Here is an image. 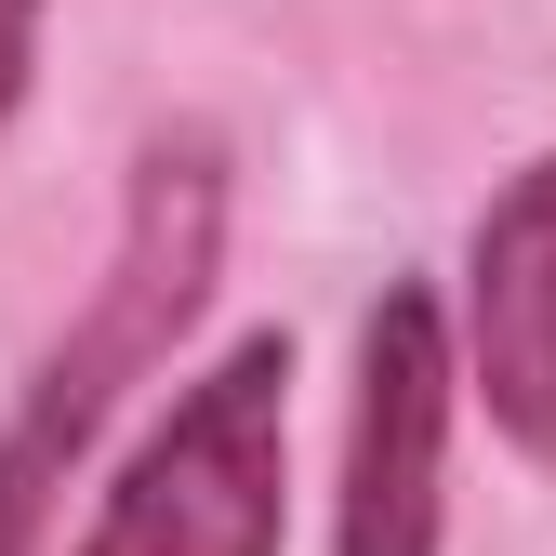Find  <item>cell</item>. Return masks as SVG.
Instances as JSON below:
<instances>
[{
    "label": "cell",
    "instance_id": "6da1fadb",
    "mask_svg": "<svg viewBox=\"0 0 556 556\" xmlns=\"http://www.w3.org/2000/svg\"><path fill=\"white\" fill-rule=\"evenodd\" d=\"M213 278H226V147L199 119H160L147 147H132L106 278L80 292L66 344L14 384V410H0V556H53L66 477L93 464L106 410L132 397V371H160L173 344L199 331Z\"/></svg>",
    "mask_w": 556,
    "mask_h": 556
},
{
    "label": "cell",
    "instance_id": "7a4b0ae2",
    "mask_svg": "<svg viewBox=\"0 0 556 556\" xmlns=\"http://www.w3.org/2000/svg\"><path fill=\"white\" fill-rule=\"evenodd\" d=\"M292 543V331H239L106 477L80 556H278Z\"/></svg>",
    "mask_w": 556,
    "mask_h": 556
},
{
    "label": "cell",
    "instance_id": "3957f363",
    "mask_svg": "<svg viewBox=\"0 0 556 556\" xmlns=\"http://www.w3.org/2000/svg\"><path fill=\"white\" fill-rule=\"evenodd\" d=\"M451 305L438 278H384L358 318V397H344V504L331 556H438L451 530Z\"/></svg>",
    "mask_w": 556,
    "mask_h": 556
},
{
    "label": "cell",
    "instance_id": "277c9868",
    "mask_svg": "<svg viewBox=\"0 0 556 556\" xmlns=\"http://www.w3.org/2000/svg\"><path fill=\"white\" fill-rule=\"evenodd\" d=\"M451 358H464V397L491 410V438L556 477V147L477 199Z\"/></svg>",
    "mask_w": 556,
    "mask_h": 556
},
{
    "label": "cell",
    "instance_id": "5b68a950",
    "mask_svg": "<svg viewBox=\"0 0 556 556\" xmlns=\"http://www.w3.org/2000/svg\"><path fill=\"white\" fill-rule=\"evenodd\" d=\"M40 14H53V0H0V132H14V106H27V66H40Z\"/></svg>",
    "mask_w": 556,
    "mask_h": 556
}]
</instances>
